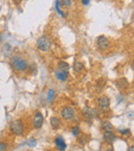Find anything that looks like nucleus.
Returning a JSON list of instances; mask_svg holds the SVG:
<instances>
[{"label":"nucleus","mask_w":134,"mask_h":151,"mask_svg":"<svg viewBox=\"0 0 134 151\" xmlns=\"http://www.w3.org/2000/svg\"><path fill=\"white\" fill-rule=\"evenodd\" d=\"M36 45H37L38 50L42 51V52H46V51H48L51 48V40L48 36L42 35L37 40Z\"/></svg>","instance_id":"7ed1b4c3"},{"label":"nucleus","mask_w":134,"mask_h":151,"mask_svg":"<svg viewBox=\"0 0 134 151\" xmlns=\"http://www.w3.org/2000/svg\"><path fill=\"white\" fill-rule=\"evenodd\" d=\"M73 69L76 73H81V71L84 69V64L81 62H76L73 64Z\"/></svg>","instance_id":"4468645a"},{"label":"nucleus","mask_w":134,"mask_h":151,"mask_svg":"<svg viewBox=\"0 0 134 151\" xmlns=\"http://www.w3.org/2000/svg\"><path fill=\"white\" fill-rule=\"evenodd\" d=\"M55 97V91L54 90H48V101H53Z\"/></svg>","instance_id":"a211bd4d"},{"label":"nucleus","mask_w":134,"mask_h":151,"mask_svg":"<svg viewBox=\"0 0 134 151\" xmlns=\"http://www.w3.org/2000/svg\"><path fill=\"white\" fill-rule=\"evenodd\" d=\"M69 64L65 61H59L58 63V69L59 70H62V71H68L69 69Z\"/></svg>","instance_id":"ddd939ff"},{"label":"nucleus","mask_w":134,"mask_h":151,"mask_svg":"<svg viewBox=\"0 0 134 151\" xmlns=\"http://www.w3.org/2000/svg\"><path fill=\"white\" fill-rule=\"evenodd\" d=\"M7 148V144L3 142H0V151H5Z\"/></svg>","instance_id":"412c9836"},{"label":"nucleus","mask_w":134,"mask_h":151,"mask_svg":"<svg viewBox=\"0 0 134 151\" xmlns=\"http://www.w3.org/2000/svg\"><path fill=\"white\" fill-rule=\"evenodd\" d=\"M101 128H102L104 132H113V124L108 121H103L102 123H101Z\"/></svg>","instance_id":"f8f14e48"},{"label":"nucleus","mask_w":134,"mask_h":151,"mask_svg":"<svg viewBox=\"0 0 134 151\" xmlns=\"http://www.w3.org/2000/svg\"><path fill=\"white\" fill-rule=\"evenodd\" d=\"M88 140H89V136H87V134H83L81 138H78V143H80L81 145H83V144H85V142H83V141H86V143L88 142Z\"/></svg>","instance_id":"f3484780"},{"label":"nucleus","mask_w":134,"mask_h":151,"mask_svg":"<svg viewBox=\"0 0 134 151\" xmlns=\"http://www.w3.org/2000/svg\"><path fill=\"white\" fill-rule=\"evenodd\" d=\"M89 2H90V0H82V3L84 5H88Z\"/></svg>","instance_id":"5701e85b"},{"label":"nucleus","mask_w":134,"mask_h":151,"mask_svg":"<svg viewBox=\"0 0 134 151\" xmlns=\"http://www.w3.org/2000/svg\"><path fill=\"white\" fill-rule=\"evenodd\" d=\"M9 130L15 136H22L24 134V123L22 120L15 119L9 123Z\"/></svg>","instance_id":"f257e3e1"},{"label":"nucleus","mask_w":134,"mask_h":151,"mask_svg":"<svg viewBox=\"0 0 134 151\" xmlns=\"http://www.w3.org/2000/svg\"><path fill=\"white\" fill-rule=\"evenodd\" d=\"M71 132H72V134H73V136L78 137V136H80V134H81L80 127H78V126H73V127H72V129H71Z\"/></svg>","instance_id":"dca6fc26"},{"label":"nucleus","mask_w":134,"mask_h":151,"mask_svg":"<svg viewBox=\"0 0 134 151\" xmlns=\"http://www.w3.org/2000/svg\"><path fill=\"white\" fill-rule=\"evenodd\" d=\"M98 105L99 108H100L101 111L103 112H106L107 110L109 109V105H110V101L107 96L105 95H102L98 99Z\"/></svg>","instance_id":"39448f33"},{"label":"nucleus","mask_w":134,"mask_h":151,"mask_svg":"<svg viewBox=\"0 0 134 151\" xmlns=\"http://www.w3.org/2000/svg\"><path fill=\"white\" fill-rule=\"evenodd\" d=\"M97 46H98V48L100 49V50L102 51H105L107 50V49L109 48V46H110V42H109V40H107L105 36H99L98 38H97Z\"/></svg>","instance_id":"0eeeda50"},{"label":"nucleus","mask_w":134,"mask_h":151,"mask_svg":"<svg viewBox=\"0 0 134 151\" xmlns=\"http://www.w3.org/2000/svg\"><path fill=\"white\" fill-rule=\"evenodd\" d=\"M14 1H19V0H14Z\"/></svg>","instance_id":"cd10ccee"},{"label":"nucleus","mask_w":134,"mask_h":151,"mask_svg":"<svg viewBox=\"0 0 134 151\" xmlns=\"http://www.w3.org/2000/svg\"><path fill=\"white\" fill-rule=\"evenodd\" d=\"M42 123H43V115L41 114V112H36L33 116V121H32L33 127L40 128L42 126Z\"/></svg>","instance_id":"423d86ee"},{"label":"nucleus","mask_w":134,"mask_h":151,"mask_svg":"<svg viewBox=\"0 0 134 151\" xmlns=\"http://www.w3.org/2000/svg\"><path fill=\"white\" fill-rule=\"evenodd\" d=\"M51 126H52L53 129H58L59 127H60L61 125V121L60 119H59L58 117H56V116H53V117H51Z\"/></svg>","instance_id":"9b49d317"},{"label":"nucleus","mask_w":134,"mask_h":151,"mask_svg":"<svg viewBox=\"0 0 134 151\" xmlns=\"http://www.w3.org/2000/svg\"><path fill=\"white\" fill-rule=\"evenodd\" d=\"M84 115L86 116V118L91 119V118L93 117V111L91 109H89V108H86V109L84 110Z\"/></svg>","instance_id":"2eb2a0df"},{"label":"nucleus","mask_w":134,"mask_h":151,"mask_svg":"<svg viewBox=\"0 0 134 151\" xmlns=\"http://www.w3.org/2000/svg\"><path fill=\"white\" fill-rule=\"evenodd\" d=\"M11 66L14 67V69L18 71H24L27 69L28 65L27 62L22 57H14L11 59Z\"/></svg>","instance_id":"f03ea898"},{"label":"nucleus","mask_w":134,"mask_h":151,"mask_svg":"<svg viewBox=\"0 0 134 151\" xmlns=\"http://www.w3.org/2000/svg\"><path fill=\"white\" fill-rule=\"evenodd\" d=\"M128 151H134V145H132L131 147H129V149H128Z\"/></svg>","instance_id":"b1692460"},{"label":"nucleus","mask_w":134,"mask_h":151,"mask_svg":"<svg viewBox=\"0 0 134 151\" xmlns=\"http://www.w3.org/2000/svg\"><path fill=\"white\" fill-rule=\"evenodd\" d=\"M106 151H113V150H111V149H108V150H106Z\"/></svg>","instance_id":"a878e982"},{"label":"nucleus","mask_w":134,"mask_h":151,"mask_svg":"<svg viewBox=\"0 0 134 151\" xmlns=\"http://www.w3.org/2000/svg\"><path fill=\"white\" fill-rule=\"evenodd\" d=\"M103 140L106 143H113L117 140V137L113 132H104L103 134Z\"/></svg>","instance_id":"1a4fd4ad"},{"label":"nucleus","mask_w":134,"mask_h":151,"mask_svg":"<svg viewBox=\"0 0 134 151\" xmlns=\"http://www.w3.org/2000/svg\"><path fill=\"white\" fill-rule=\"evenodd\" d=\"M1 40H2V38H1V34H0V42H1Z\"/></svg>","instance_id":"393cba45"},{"label":"nucleus","mask_w":134,"mask_h":151,"mask_svg":"<svg viewBox=\"0 0 134 151\" xmlns=\"http://www.w3.org/2000/svg\"><path fill=\"white\" fill-rule=\"evenodd\" d=\"M119 132H121L123 136H128V134H130V129H119Z\"/></svg>","instance_id":"4be33fe9"},{"label":"nucleus","mask_w":134,"mask_h":151,"mask_svg":"<svg viewBox=\"0 0 134 151\" xmlns=\"http://www.w3.org/2000/svg\"><path fill=\"white\" fill-rule=\"evenodd\" d=\"M132 65H133V67H134V60H133V62H132Z\"/></svg>","instance_id":"bb28decb"},{"label":"nucleus","mask_w":134,"mask_h":151,"mask_svg":"<svg viewBox=\"0 0 134 151\" xmlns=\"http://www.w3.org/2000/svg\"><path fill=\"white\" fill-rule=\"evenodd\" d=\"M55 77H56L58 80L64 82V81H66L67 78H68V73H67V71H62L58 69V70L55 71Z\"/></svg>","instance_id":"9d476101"},{"label":"nucleus","mask_w":134,"mask_h":151,"mask_svg":"<svg viewBox=\"0 0 134 151\" xmlns=\"http://www.w3.org/2000/svg\"><path fill=\"white\" fill-rule=\"evenodd\" d=\"M61 117L63 118L66 121H69L72 118L74 117V111L71 107H64L62 110H61Z\"/></svg>","instance_id":"20e7f679"},{"label":"nucleus","mask_w":134,"mask_h":151,"mask_svg":"<svg viewBox=\"0 0 134 151\" xmlns=\"http://www.w3.org/2000/svg\"><path fill=\"white\" fill-rule=\"evenodd\" d=\"M63 6H69L71 4V0H59Z\"/></svg>","instance_id":"aec40b11"},{"label":"nucleus","mask_w":134,"mask_h":151,"mask_svg":"<svg viewBox=\"0 0 134 151\" xmlns=\"http://www.w3.org/2000/svg\"><path fill=\"white\" fill-rule=\"evenodd\" d=\"M27 145L29 147H35L36 146V140L35 139H30V140H28V142H27Z\"/></svg>","instance_id":"6ab92c4d"},{"label":"nucleus","mask_w":134,"mask_h":151,"mask_svg":"<svg viewBox=\"0 0 134 151\" xmlns=\"http://www.w3.org/2000/svg\"><path fill=\"white\" fill-rule=\"evenodd\" d=\"M50 151H52V150H50Z\"/></svg>","instance_id":"c85d7f7f"},{"label":"nucleus","mask_w":134,"mask_h":151,"mask_svg":"<svg viewBox=\"0 0 134 151\" xmlns=\"http://www.w3.org/2000/svg\"><path fill=\"white\" fill-rule=\"evenodd\" d=\"M55 144H56V147L59 151H64L67 148L66 143H65L64 139L62 137H57L56 140H55Z\"/></svg>","instance_id":"6e6552de"}]
</instances>
